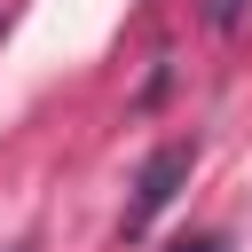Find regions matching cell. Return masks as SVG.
<instances>
[{"label": "cell", "instance_id": "7a4b0ae2", "mask_svg": "<svg viewBox=\"0 0 252 252\" xmlns=\"http://www.w3.org/2000/svg\"><path fill=\"white\" fill-rule=\"evenodd\" d=\"M244 8H252V0H205V24H213V32H236Z\"/></svg>", "mask_w": 252, "mask_h": 252}, {"label": "cell", "instance_id": "3957f363", "mask_svg": "<svg viewBox=\"0 0 252 252\" xmlns=\"http://www.w3.org/2000/svg\"><path fill=\"white\" fill-rule=\"evenodd\" d=\"M173 252H228V244H220V236H181Z\"/></svg>", "mask_w": 252, "mask_h": 252}, {"label": "cell", "instance_id": "6da1fadb", "mask_svg": "<svg viewBox=\"0 0 252 252\" xmlns=\"http://www.w3.org/2000/svg\"><path fill=\"white\" fill-rule=\"evenodd\" d=\"M189 165H197V142H165V150H150L142 158V173H134V197H126V236H142L173 197H181V181H189Z\"/></svg>", "mask_w": 252, "mask_h": 252}]
</instances>
